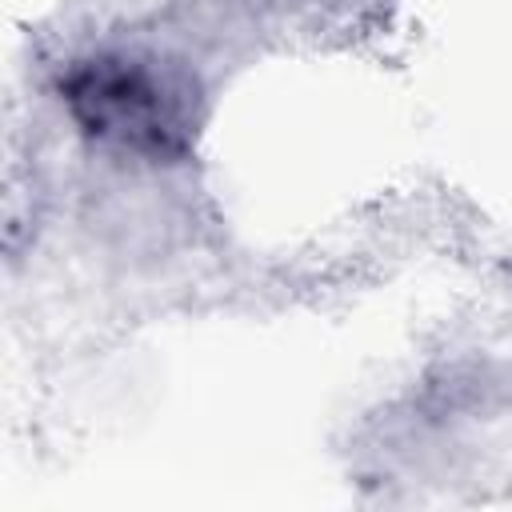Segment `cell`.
<instances>
[{
    "mask_svg": "<svg viewBox=\"0 0 512 512\" xmlns=\"http://www.w3.org/2000/svg\"><path fill=\"white\" fill-rule=\"evenodd\" d=\"M68 104L76 120L124 148L176 152L184 148V104L132 64H88L68 80Z\"/></svg>",
    "mask_w": 512,
    "mask_h": 512,
    "instance_id": "obj_1",
    "label": "cell"
}]
</instances>
